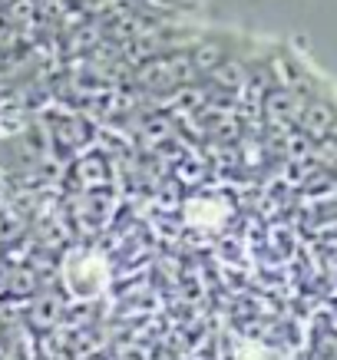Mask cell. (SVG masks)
Returning <instances> with one entry per match:
<instances>
[{
  "label": "cell",
  "mask_w": 337,
  "mask_h": 360,
  "mask_svg": "<svg viewBox=\"0 0 337 360\" xmlns=\"http://www.w3.org/2000/svg\"><path fill=\"white\" fill-rule=\"evenodd\" d=\"M106 281H109L106 262L99 255H93V251H80L66 264V284H70V291L77 297H87V301L89 297H99Z\"/></svg>",
  "instance_id": "cell-1"
}]
</instances>
